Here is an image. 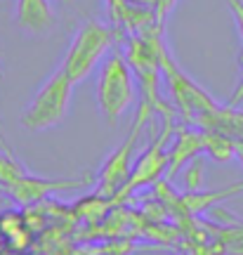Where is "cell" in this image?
<instances>
[{
  "label": "cell",
  "mask_w": 243,
  "mask_h": 255,
  "mask_svg": "<svg viewBox=\"0 0 243 255\" xmlns=\"http://www.w3.org/2000/svg\"><path fill=\"white\" fill-rule=\"evenodd\" d=\"M97 107L99 114L114 123L137 102V81L123 50H111L97 73Z\"/></svg>",
  "instance_id": "1"
},
{
  "label": "cell",
  "mask_w": 243,
  "mask_h": 255,
  "mask_svg": "<svg viewBox=\"0 0 243 255\" xmlns=\"http://www.w3.org/2000/svg\"><path fill=\"white\" fill-rule=\"evenodd\" d=\"M116 43H118L116 28L90 19L76 31V36H73L71 45H69L59 66L69 73V78L73 83H81L95 71L97 64L104 62V57L114 50Z\"/></svg>",
  "instance_id": "2"
},
{
  "label": "cell",
  "mask_w": 243,
  "mask_h": 255,
  "mask_svg": "<svg viewBox=\"0 0 243 255\" xmlns=\"http://www.w3.org/2000/svg\"><path fill=\"white\" fill-rule=\"evenodd\" d=\"M158 57H161L163 83L168 85V97H170L172 107L177 109V114L182 116V123L194 126V121L201 114H208V111L220 107L215 102V97L203 90L191 76L184 73V69L180 64L175 62L172 52L165 45V38L158 43Z\"/></svg>",
  "instance_id": "3"
},
{
  "label": "cell",
  "mask_w": 243,
  "mask_h": 255,
  "mask_svg": "<svg viewBox=\"0 0 243 255\" xmlns=\"http://www.w3.org/2000/svg\"><path fill=\"white\" fill-rule=\"evenodd\" d=\"M73 85L76 83L69 78V73L62 66H57L33 95L28 109L21 116V126L31 132H43V130L57 128L69 114Z\"/></svg>",
  "instance_id": "4"
},
{
  "label": "cell",
  "mask_w": 243,
  "mask_h": 255,
  "mask_svg": "<svg viewBox=\"0 0 243 255\" xmlns=\"http://www.w3.org/2000/svg\"><path fill=\"white\" fill-rule=\"evenodd\" d=\"M172 135H175V121H163L158 135L153 137L151 144L139 154V158L132 165L130 180L114 196V201H123L127 196H132L137 189H142L146 184H156L161 180V175L168 170V142L172 139Z\"/></svg>",
  "instance_id": "5"
},
{
  "label": "cell",
  "mask_w": 243,
  "mask_h": 255,
  "mask_svg": "<svg viewBox=\"0 0 243 255\" xmlns=\"http://www.w3.org/2000/svg\"><path fill=\"white\" fill-rule=\"evenodd\" d=\"M144 123L132 121V128L127 137L121 142V146H116L111 154L104 158V163L97 173V194L114 199L118 191L125 187V182L130 180L132 173V161H135V146L139 142V137L144 132Z\"/></svg>",
  "instance_id": "6"
},
{
  "label": "cell",
  "mask_w": 243,
  "mask_h": 255,
  "mask_svg": "<svg viewBox=\"0 0 243 255\" xmlns=\"http://www.w3.org/2000/svg\"><path fill=\"white\" fill-rule=\"evenodd\" d=\"M206 149V135L201 128H191L189 123L175 126V137H172V146L168 151V180H175V175L180 173L191 158H196L201 151Z\"/></svg>",
  "instance_id": "7"
},
{
  "label": "cell",
  "mask_w": 243,
  "mask_h": 255,
  "mask_svg": "<svg viewBox=\"0 0 243 255\" xmlns=\"http://www.w3.org/2000/svg\"><path fill=\"white\" fill-rule=\"evenodd\" d=\"M17 24L26 33H47L54 26L50 0H17Z\"/></svg>",
  "instance_id": "8"
},
{
  "label": "cell",
  "mask_w": 243,
  "mask_h": 255,
  "mask_svg": "<svg viewBox=\"0 0 243 255\" xmlns=\"http://www.w3.org/2000/svg\"><path fill=\"white\" fill-rule=\"evenodd\" d=\"M0 239L5 246L17 251V253L26 251L33 244V234H31V227L26 222V215L17 213V210H5L0 215Z\"/></svg>",
  "instance_id": "9"
},
{
  "label": "cell",
  "mask_w": 243,
  "mask_h": 255,
  "mask_svg": "<svg viewBox=\"0 0 243 255\" xmlns=\"http://www.w3.org/2000/svg\"><path fill=\"white\" fill-rule=\"evenodd\" d=\"M203 135H206V149H203V151H208L213 161L227 163V161L236 158L234 139H229V137L222 135V132H213V130H203Z\"/></svg>",
  "instance_id": "10"
},
{
  "label": "cell",
  "mask_w": 243,
  "mask_h": 255,
  "mask_svg": "<svg viewBox=\"0 0 243 255\" xmlns=\"http://www.w3.org/2000/svg\"><path fill=\"white\" fill-rule=\"evenodd\" d=\"M203 170H206V163H203V158L198 154L196 158H191L189 163L184 165V173H182V177H184V189L201 191V187H203Z\"/></svg>",
  "instance_id": "11"
},
{
  "label": "cell",
  "mask_w": 243,
  "mask_h": 255,
  "mask_svg": "<svg viewBox=\"0 0 243 255\" xmlns=\"http://www.w3.org/2000/svg\"><path fill=\"white\" fill-rule=\"evenodd\" d=\"M127 2H135V5H144V7L153 9L158 21H165V14L170 12V7L175 5V0H127Z\"/></svg>",
  "instance_id": "12"
},
{
  "label": "cell",
  "mask_w": 243,
  "mask_h": 255,
  "mask_svg": "<svg viewBox=\"0 0 243 255\" xmlns=\"http://www.w3.org/2000/svg\"><path fill=\"white\" fill-rule=\"evenodd\" d=\"M239 62H241V81H239V85H236L234 95L229 97V107H239V104L243 102V52H241V57H239Z\"/></svg>",
  "instance_id": "13"
},
{
  "label": "cell",
  "mask_w": 243,
  "mask_h": 255,
  "mask_svg": "<svg viewBox=\"0 0 243 255\" xmlns=\"http://www.w3.org/2000/svg\"><path fill=\"white\" fill-rule=\"evenodd\" d=\"M0 149H5V151H12L7 144V139H5V135H2V130H0Z\"/></svg>",
  "instance_id": "14"
},
{
  "label": "cell",
  "mask_w": 243,
  "mask_h": 255,
  "mask_svg": "<svg viewBox=\"0 0 243 255\" xmlns=\"http://www.w3.org/2000/svg\"><path fill=\"white\" fill-rule=\"evenodd\" d=\"M0 255H9L7 251H5V248H0Z\"/></svg>",
  "instance_id": "15"
},
{
  "label": "cell",
  "mask_w": 243,
  "mask_h": 255,
  "mask_svg": "<svg viewBox=\"0 0 243 255\" xmlns=\"http://www.w3.org/2000/svg\"><path fill=\"white\" fill-rule=\"evenodd\" d=\"M0 62H2V55H0Z\"/></svg>",
  "instance_id": "16"
},
{
  "label": "cell",
  "mask_w": 243,
  "mask_h": 255,
  "mask_svg": "<svg viewBox=\"0 0 243 255\" xmlns=\"http://www.w3.org/2000/svg\"><path fill=\"white\" fill-rule=\"evenodd\" d=\"M182 255H184V253H182Z\"/></svg>",
  "instance_id": "17"
}]
</instances>
